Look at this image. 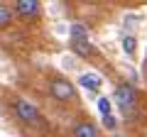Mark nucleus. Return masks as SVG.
I'll list each match as a JSON object with an SVG mask.
<instances>
[{
	"mask_svg": "<svg viewBox=\"0 0 147 137\" xmlns=\"http://www.w3.org/2000/svg\"><path fill=\"white\" fill-rule=\"evenodd\" d=\"M49 95L59 103H76L79 100V91H76L74 81L64 79V76H54L49 81Z\"/></svg>",
	"mask_w": 147,
	"mask_h": 137,
	"instance_id": "1",
	"label": "nucleus"
},
{
	"mask_svg": "<svg viewBox=\"0 0 147 137\" xmlns=\"http://www.w3.org/2000/svg\"><path fill=\"white\" fill-rule=\"evenodd\" d=\"M79 83L84 86V88L98 91L100 86H103V81H100V76H96V74H84V76H79Z\"/></svg>",
	"mask_w": 147,
	"mask_h": 137,
	"instance_id": "7",
	"label": "nucleus"
},
{
	"mask_svg": "<svg viewBox=\"0 0 147 137\" xmlns=\"http://www.w3.org/2000/svg\"><path fill=\"white\" fill-rule=\"evenodd\" d=\"M135 37H132V34H127V37H123V49H125L127 54H135Z\"/></svg>",
	"mask_w": 147,
	"mask_h": 137,
	"instance_id": "9",
	"label": "nucleus"
},
{
	"mask_svg": "<svg viewBox=\"0 0 147 137\" xmlns=\"http://www.w3.org/2000/svg\"><path fill=\"white\" fill-rule=\"evenodd\" d=\"M113 100H115V105L120 108L123 115L132 118L137 113V91L132 88L130 83H120L115 88V93H113Z\"/></svg>",
	"mask_w": 147,
	"mask_h": 137,
	"instance_id": "2",
	"label": "nucleus"
},
{
	"mask_svg": "<svg viewBox=\"0 0 147 137\" xmlns=\"http://www.w3.org/2000/svg\"><path fill=\"white\" fill-rule=\"evenodd\" d=\"M71 49L76 54H79V56H96V47H93V42H91L88 39V32L84 30V27L81 25H74L71 27Z\"/></svg>",
	"mask_w": 147,
	"mask_h": 137,
	"instance_id": "3",
	"label": "nucleus"
},
{
	"mask_svg": "<svg viewBox=\"0 0 147 137\" xmlns=\"http://www.w3.org/2000/svg\"><path fill=\"white\" fill-rule=\"evenodd\" d=\"M12 17H15L12 7H10V5H5V3H0V30L10 25V22H12Z\"/></svg>",
	"mask_w": 147,
	"mask_h": 137,
	"instance_id": "8",
	"label": "nucleus"
},
{
	"mask_svg": "<svg viewBox=\"0 0 147 137\" xmlns=\"http://www.w3.org/2000/svg\"><path fill=\"white\" fill-rule=\"evenodd\" d=\"M98 105H100L103 118H110V103H108V98H100V100H98Z\"/></svg>",
	"mask_w": 147,
	"mask_h": 137,
	"instance_id": "10",
	"label": "nucleus"
},
{
	"mask_svg": "<svg viewBox=\"0 0 147 137\" xmlns=\"http://www.w3.org/2000/svg\"><path fill=\"white\" fill-rule=\"evenodd\" d=\"M42 10V5L37 3V0H17L15 5H12V12L22 20H30V17H37Z\"/></svg>",
	"mask_w": 147,
	"mask_h": 137,
	"instance_id": "5",
	"label": "nucleus"
},
{
	"mask_svg": "<svg viewBox=\"0 0 147 137\" xmlns=\"http://www.w3.org/2000/svg\"><path fill=\"white\" fill-rule=\"evenodd\" d=\"M15 115L20 118L25 125H30V127H39L42 125V113L37 110V105L34 103H30L27 98H15Z\"/></svg>",
	"mask_w": 147,
	"mask_h": 137,
	"instance_id": "4",
	"label": "nucleus"
},
{
	"mask_svg": "<svg viewBox=\"0 0 147 137\" xmlns=\"http://www.w3.org/2000/svg\"><path fill=\"white\" fill-rule=\"evenodd\" d=\"M71 135L74 137H100V130H98V125L91 122V120H79L76 125H74Z\"/></svg>",
	"mask_w": 147,
	"mask_h": 137,
	"instance_id": "6",
	"label": "nucleus"
}]
</instances>
